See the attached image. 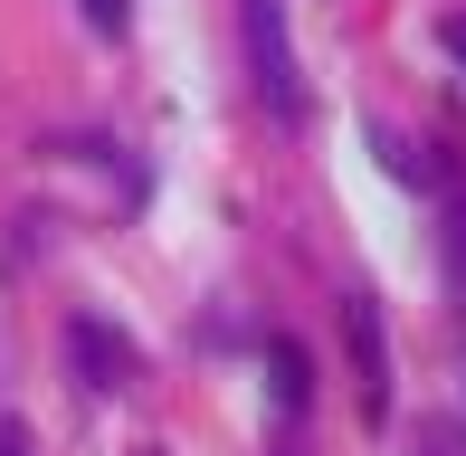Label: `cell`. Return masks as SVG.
Here are the masks:
<instances>
[{"mask_svg":"<svg viewBox=\"0 0 466 456\" xmlns=\"http://www.w3.org/2000/svg\"><path fill=\"white\" fill-rule=\"evenodd\" d=\"M238 29H248V76H258L267 114H277V124H295V114H305V76H295L286 0H238Z\"/></svg>","mask_w":466,"mask_h":456,"instance_id":"cell-1","label":"cell"},{"mask_svg":"<svg viewBox=\"0 0 466 456\" xmlns=\"http://www.w3.org/2000/svg\"><path fill=\"white\" fill-rule=\"evenodd\" d=\"M343 342H352V390H362V419H390V342H380V304L343 295Z\"/></svg>","mask_w":466,"mask_h":456,"instance_id":"cell-2","label":"cell"},{"mask_svg":"<svg viewBox=\"0 0 466 456\" xmlns=\"http://www.w3.org/2000/svg\"><path fill=\"white\" fill-rule=\"evenodd\" d=\"M67 352H76V371H86V390H134V342L115 333V323H96V314H76L67 323Z\"/></svg>","mask_w":466,"mask_h":456,"instance_id":"cell-3","label":"cell"},{"mask_svg":"<svg viewBox=\"0 0 466 456\" xmlns=\"http://www.w3.org/2000/svg\"><path fill=\"white\" fill-rule=\"evenodd\" d=\"M267 381H277V409H286V419H295V409H305L314 400V371H305V342H267Z\"/></svg>","mask_w":466,"mask_h":456,"instance_id":"cell-4","label":"cell"},{"mask_svg":"<svg viewBox=\"0 0 466 456\" xmlns=\"http://www.w3.org/2000/svg\"><path fill=\"white\" fill-rule=\"evenodd\" d=\"M410 456H466V428H457V419H419Z\"/></svg>","mask_w":466,"mask_h":456,"instance_id":"cell-5","label":"cell"},{"mask_svg":"<svg viewBox=\"0 0 466 456\" xmlns=\"http://www.w3.org/2000/svg\"><path fill=\"white\" fill-rule=\"evenodd\" d=\"M86 19H96L105 38H124V29H134V0H86Z\"/></svg>","mask_w":466,"mask_h":456,"instance_id":"cell-6","label":"cell"},{"mask_svg":"<svg viewBox=\"0 0 466 456\" xmlns=\"http://www.w3.org/2000/svg\"><path fill=\"white\" fill-rule=\"evenodd\" d=\"M0 456H29V428L19 419H0Z\"/></svg>","mask_w":466,"mask_h":456,"instance_id":"cell-7","label":"cell"},{"mask_svg":"<svg viewBox=\"0 0 466 456\" xmlns=\"http://www.w3.org/2000/svg\"><path fill=\"white\" fill-rule=\"evenodd\" d=\"M448 57H457V67H466V19H448Z\"/></svg>","mask_w":466,"mask_h":456,"instance_id":"cell-8","label":"cell"}]
</instances>
